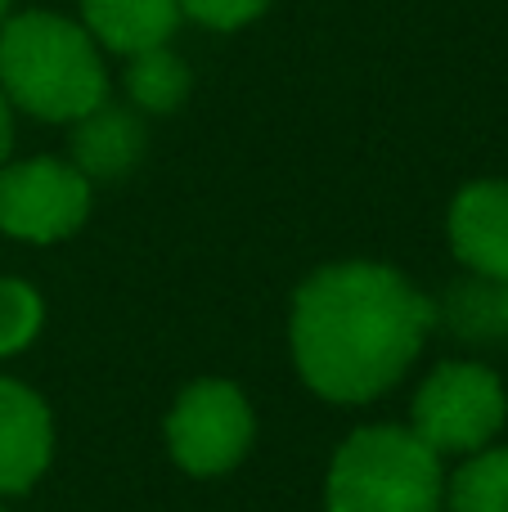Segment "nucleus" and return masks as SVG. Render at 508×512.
<instances>
[{"instance_id":"1","label":"nucleus","mask_w":508,"mask_h":512,"mask_svg":"<svg viewBox=\"0 0 508 512\" xmlns=\"http://www.w3.org/2000/svg\"><path fill=\"white\" fill-rule=\"evenodd\" d=\"M432 319L437 306L392 265H324L293 297V360L324 400L365 405L419 360Z\"/></svg>"},{"instance_id":"2","label":"nucleus","mask_w":508,"mask_h":512,"mask_svg":"<svg viewBox=\"0 0 508 512\" xmlns=\"http://www.w3.org/2000/svg\"><path fill=\"white\" fill-rule=\"evenodd\" d=\"M0 90L18 113L72 126L108 99L104 50L68 14H9L0 27Z\"/></svg>"},{"instance_id":"3","label":"nucleus","mask_w":508,"mask_h":512,"mask_svg":"<svg viewBox=\"0 0 508 512\" xmlns=\"http://www.w3.org/2000/svg\"><path fill=\"white\" fill-rule=\"evenodd\" d=\"M441 454L410 427H360L333 454L324 504L329 512H441Z\"/></svg>"},{"instance_id":"4","label":"nucleus","mask_w":508,"mask_h":512,"mask_svg":"<svg viewBox=\"0 0 508 512\" xmlns=\"http://www.w3.org/2000/svg\"><path fill=\"white\" fill-rule=\"evenodd\" d=\"M504 418V382L486 364L450 360L423 378L419 396H414L410 432L437 454H477L500 436Z\"/></svg>"},{"instance_id":"5","label":"nucleus","mask_w":508,"mask_h":512,"mask_svg":"<svg viewBox=\"0 0 508 512\" xmlns=\"http://www.w3.org/2000/svg\"><path fill=\"white\" fill-rule=\"evenodd\" d=\"M90 216V180L68 158H23L0 167V234L59 243Z\"/></svg>"},{"instance_id":"6","label":"nucleus","mask_w":508,"mask_h":512,"mask_svg":"<svg viewBox=\"0 0 508 512\" xmlns=\"http://www.w3.org/2000/svg\"><path fill=\"white\" fill-rule=\"evenodd\" d=\"M171 459L194 477L230 472L252 445V405L234 382L203 378L180 391L167 418Z\"/></svg>"},{"instance_id":"7","label":"nucleus","mask_w":508,"mask_h":512,"mask_svg":"<svg viewBox=\"0 0 508 512\" xmlns=\"http://www.w3.org/2000/svg\"><path fill=\"white\" fill-rule=\"evenodd\" d=\"M450 248L477 279H508V180H473L450 203Z\"/></svg>"},{"instance_id":"8","label":"nucleus","mask_w":508,"mask_h":512,"mask_svg":"<svg viewBox=\"0 0 508 512\" xmlns=\"http://www.w3.org/2000/svg\"><path fill=\"white\" fill-rule=\"evenodd\" d=\"M54 450L50 409L32 387L0 378V499L23 495Z\"/></svg>"},{"instance_id":"9","label":"nucleus","mask_w":508,"mask_h":512,"mask_svg":"<svg viewBox=\"0 0 508 512\" xmlns=\"http://www.w3.org/2000/svg\"><path fill=\"white\" fill-rule=\"evenodd\" d=\"M180 0H77V23L104 54H131L171 45L180 32Z\"/></svg>"},{"instance_id":"10","label":"nucleus","mask_w":508,"mask_h":512,"mask_svg":"<svg viewBox=\"0 0 508 512\" xmlns=\"http://www.w3.org/2000/svg\"><path fill=\"white\" fill-rule=\"evenodd\" d=\"M68 153H72V167L95 185V180H122L135 162L144 158V122L135 108H122V104H99L90 108L86 117L72 122V140H68Z\"/></svg>"},{"instance_id":"11","label":"nucleus","mask_w":508,"mask_h":512,"mask_svg":"<svg viewBox=\"0 0 508 512\" xmlns=\"http://www.w3.org/2000/svg\"><path fill=\"white\" fill-rule=\"evenodd\" d=\"M122 86H126V95H131L135 113L167 117L189 99L194 77H189V63L180 59L171 45H158V50H144V54H131V59H126Z\"/></svg>"},{"instance_id":"12","label":"nucleus","mask_w":508,"mask_h":512,"mask_svg":"<svg viewBox=\"0 0 508 512\" xmlns=\"http://www.w3.org/2000/svg\"><path fill=\"white\" fill-rule=\"evenodd\" d=\"M450 512H508V445L468 454L446 481Z\"/></svg>"},{"instance_id":"13","label":"nucleus","mask_w":508,"mask_h":512,"mask_svg":"<svg viewBox=\"0 0 508 512\" xmlns=\"http://www.w3.org/2000/svg\"><path fill=\"white\" fill-rule=\"evenodd\" d=\"M41 319H45V306L32 283L0 279V355L23 351L41 333Z\"/></svg>"},{"instance_id":"14","label":"nucleus","mask_w":508,"mask_h":512,"mask_svg":"<svg viewBox=\"0 0 508 512\" xmlns=\"http://www.w3.org/2000/svg\"><path fill=\"white\" fill-rule=\"evenodd\" d=\"M270 5L275 0H180V14L207 32H239V27L257 23Z\"/></svg>"},{"instance_id":"15","label":"nucleus","mask_w":508,"mask_h":512,"mask_svg":"<svg viewBox=\"0 0 508 512\" xmlns=\"http://www.w3.org/2000/svg\"><path fill=\"white\" fill-rule=\"evenodd\" d=\"M9 149H14V104L0 90V167L9 162Z\"/></svg>"},{"instance_id":"16","label":"nucleus","mask_w":508,"mask_h":512,"mask_svg":"<svg viewBox=\"0 0 508 512\" xmlns=\"http://www.w3.org/2000/svg\"><path fill=\"white\" fill-rule=\"evenodd\" d=\"M9 14H14V0H0V27H5Z\"/></svg>"},{"instance_id":"17","label":"nucleus","mask_w":508,"mask_h":512,"mask_svg":"<svg viewBox=\"0 0 508 512\" xmlns=\"http://www.w3.org/2000/svg\"><path fill=\"white\" fill-rule=\"evenodd\" d=\"M0 512H5V504H0Z\"/></svg>"}]
</instances>
